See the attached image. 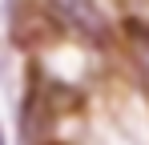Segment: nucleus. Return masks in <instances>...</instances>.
Instances as JSON below:
<instances>
[{
	"label": "nucleus",
	"mask_w": 149,
	"mask_h": 145,
	"mask_svg": "<svg viewBox=\"0 0 149 145\" xmlns=\"http://www.w3.org/2000/svg\"><path fill=\"white\" fill-rule=\"evenodd\" d=\"M49 12L65 28H77V32L93 36V40L105 36V20H101V12H97L93 0H49Z\"/></svg>",
	"instance_id": "f257e3e1"
},
{
	"label": "nucleus",
	"mask_w": 149,
	"mask_h": 145,
	"mask_svg": "<svg viewBox=\"0 0 149 145\" xmlns=\"http://www.w3.org/2000/svg\"><path fill=\"white\" fill-rule=\"evenodd\" d=\"M125 32H129V45H133V61H137L141 77L149 81V24L129 20V24H125Z\"/></svg>",
	"instance_id": "f03ea898"
}]
</instances>
